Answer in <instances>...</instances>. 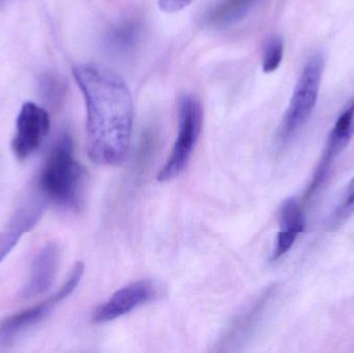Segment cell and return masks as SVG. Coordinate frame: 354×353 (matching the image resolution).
I'll list each match as a JSON object with an SVG mask.
<instances>
[{"mask_svg":"<svg viewBox=\"0 0 354 353\" xmlns=\"http://www.w3.org/2000/svg\"><path fill=\"white\" fill-rule=\"evenodd\" d=\"M49 201L35 184L23 197L10 218L8 229L24 234L30 231L39 221Z\"/></svg>","mask_w":354,"mask_h":353,"instance_id":"30bf717a","label":"cell"},{"mask_svg":"<svg viewBox=\"0 0 354 353\" xmlns=\"http://www.w3.org/2000/svg\"><path fill=\"white\" fill-rule=\"evenodd\" d=\"M195 0H158L160 10L168 14L180 12L191 6Z\"/></svg>","mask_w":354,"mask_h":353,"instance_id":"ac0fdd59","label":"cell"},{"mask_svg":"<svg viewBox=\"0 0 354 353\" xmlns=\"http://www.w3.org/2000/svg\"><path fill=\"white\" fill-rule=\"evenodd\" d=\"M23 234L12 229L0 232V263L12 252V249L18 245Z\"/></svg>","mask_w":354,"mask_h":353,"instance_id":"e0dca14e","label":"cell"},{"mask_svg":"<svg viewBox=\"0 0 354 353\" xmlns=\"http://www.w3.org/2000/svg\"><path fill=\"white\" fill-rule=\"evenodd\" d=\"M59 303L55 294H53L44 302L8 317L0 323V337L8 339L33 327L43 321L49 314L50 311Z\"/></svg>","mask_w":354,"mask_h":353,"instance_id":"8fae6325","label":"cell"},{"mask_svg":"<svg viewBox=\"0 0 354 353\" xmlns=\"http://www.w3.org/2000/svg\"><path fill=\"white\" fill-rule=\"evenodd\" d=\"M85 170L74 155V145L68 134L62 135L52 147L37 180L48 201L79 211L83 205Z\"/></svg>","mask_w":354,"mask_h":353,"instance_id":"7a4b0ae2","label":"cell"},{"mask_svg":"<svg viewBox=\"0 0 354 353\" xmlns=\"http://www.w3.org/2000/svg\"><path fill=\"white\" fill-rule=\"evenodd\" d=\"M202 122L201 104L192 95H185L179 102L178 133L176 143L165 165L158 173L159 182H169L185 169L199 139Z\"/></svg>","mask_w":354,"mask_h":353,"instance_id":"277c9868","label":"cell"},{"mask_svg":"<svg viewBox=\"0 0 354 353\" xmlns=\"http://www.w3.org/2000/svg\"><path fill=\"white\" fill-rule=\"evenodd\" d=\"M49 131V113L32 102L23 104L17 118L12 153L22 161L28 159L39 149Z\"/></svg>","mask_w":354,"mask_h":353,"instance_id":"5b68a950","label":"cell"},{"mask_svg":"<svg viewBox=\"0 0 354 353\" xmlns=\"http://www.w3.org/2000/svg\"><path fill=\"white\" fill-rule=\"evenodd\" d=\"M284 57V41L280 37H270L262 53V70L270 74L278 70Z\"/></svg>","mask_w":354,"mask_h":353,"instance_id":"2e32d148","label":"cell"},{"mask_svg":"<svg viewBox=\"0 0 354 353\" xmlns=\"http://www.w3.org/2000/svg\"><path fill=\"white\" fill-rule=\"evenodd\" d=\"M157 289L149 281H138L129 284L112 294L109 300L95 309L93 321L97 323H109L128 314L137 307L153 300Z\"/></svg>","mask_w":354,"mask_h":353,"instance_id":"52a82bcc","label":"cell"},{"mask_svg":"<svg viewBox=\"0 0 354 353\" xmlns=\"http://www.w3.org/2000/svg\"><path fill=\"white\" fill-rule=\"evenodd\" d=\"M58 82L52 77H46L41 82L43 93L48 95L50 99L57 97V93L60 91V87L58 86Z\"/></svg>","mask_w":354,"mask_h":353,"instance_id":"d6986e66","label":"cell"},{"mask_svg":"<svg viewBox=\"0 0 354 353\" xmlns=\"http://www.w3.org/2000/svg\"><path fill=\"white\" fill-rule=\"evenodd\" d=\"M86 105L87 153L103 166L124 161L134 120L132 95L115 73L91 64L73 70Z\"/></svg>","mask_w":354,"mask_h":353,"instance_id":"6da1fadb","label":"cell"},{"mask_svg":"<svg viewBox=\"0 0 354 353\" xmlns=\"http://www.w3.org/2000/svg\"><path fill=\"white\" fill-rule=\"evenodd\" d=\"M354 217V178L347 186L344 196L340 204L336 207L328 220V228L337 229L344 225L348 220Z\"/></svg>","mask_w":354,"mask_h":353,"instance_id":"9a60e30c","label":"cell"},{"mask_svg":"<svg viewBox=\"0 0 354 353\" xmlns=\"http://www.w3.org/2000/svg\"><path fill=\"white\" fill-rule=\"evenodd\" d=\"M354 124V99L349 101L338 120L335 122L334 128L330 131L326 142V149L322 153V159L318 163L317 168L314 172L311 182L308 187L305 195V200H309L311 197L319 190L322 184L326 182L333 164L343 153L351 136H353Z\"/></svg>","mask_w":354,"mask_h":353,"instance_id":"8992f818","label":"cell"},{"mask_svg":"<svg viewBox=\"0 0 354 353\" xmlns=\"http://www.w3.org/2000/svg\"><path fill=\"white\" fill-rule=\"evenodd\" d=\"M60 252L57 245H46L35 257L22 298H32L45 294L51 287L57 274Z\"/></svg>","mask_w":354,"mask_h":353,"instance_id":"ba28073f","label":"cell"},{"mask_svg":"<svg viewBox=\"0 0 354 353\" xmlns=\"http://www.w3.org/2000/svg\"><path fill=\"white\" fill-rule=\"evenodd\" d=\"M306 229V218L297 199L287 198L282 203L280 211V231L277 236L276 246L272 260L276 261L284 256L295 245L297 236Z\"/></svg>","mask_w":354,"mask_h":353,"instance_id":"9c48e42d","label":"cell"},{"mask_svg":"<svg viewBox=\"0 0 354 353\" xmlns=\"http://www.w3.org/2000/svg\"><path fill=\"white\" fill-rule=\"evenodd\" d=\"M324 61V54L316 53L304 66L279 130L283 143L292 139L311 116L319 97Z\"/></svg>","mask_w":354,"mask_h":353,"instance_id":"3957f363","label":"cell"},{"mask_svg":"<svg viewBox=\"0 0 354 353\" xmlns=\"http://www.w3.org/2000/svg\"><path fill=\"white\" fill-rule=\"evenodd\" d=\"M272 296V290H268L255 304L245 311L243 315L234 321L232 325L229 327V331L223 337L222 346H231L236 344L237 342L243 341L257 323L260 314L263 311L264 307L268 304Z\"/></svg>","mask_w":354,"mask_h":353,"instance_id":"7c38bea8","label":"cell"},{"mask_svg":"<svg viewBox=\"0 0 354 353\" xmlns=\"http://www.w3.org/2000/svg\"><path fill=\"white\" fill-rule=\"evenodd\" d=\"M141 35V24L138 20L130 19L114 26L108 32V49L116 54H126L132 51L138 43Z\"/></svg>","mask_w":354,"mask_h":353,"instance_id":"4fadbf2b","label":"cell"},{"mask_svg":"<svg viewBox=\"0 0 354 353\" xmlns=\"http://www.w3.org/2000/svg\"><path fill=\"white\" fill-rule=\"evenodd\" d=\"M257 0H222L207 15L212 26H225L241 20L253 8Z\"/></svg>","mask_w":354,"mask_h":353,"instance_id":"5bb4252c","label":"cell"}]
</instances>
